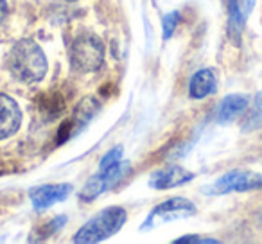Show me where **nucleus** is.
Wrapping results in <instances>:
<instances>
[{
	"instance_id": "obj_15",
	"label": "nucleus",
	"mask_w": 262,
	"mask_h": 244,
	"mask_svg": "<svg viewBox=\"0 0 262 244\" xmlns=\"http://www.w3.org/2000/svg\"><path fill=\"white\" fill-rule=\"evenodd\" d=\"M119 162H122V147H113L102 157L101 164H99V171H108V169L115 167Z\"/></svg>"
},
{
	"instance_id": "obj_14",
	"label": "nucleus",
	"mask_w": 262,
	"mask_h": 244,
	"mask_svg": "<svg viewBox=\"0 0 262 244\" xmlns=\"http://www.w3.org/2000/svg\"><path fill=\"white\" fill-rule=\"evenodd\" d=\"M178 22H180V13L178 11H171L164 16V20H162V33H164V40L172 38L176 27H178Z\"/></svg>"
},
{
	"instance_id": "obj_11",
	"label": "nucleus",
	"mask_w": 262,
	"mask_h": 244,
	"mask_svg": "<svg viewBox=\"0 0 262 244\" xmlns=\"http://www.w3.org/2000/svg\"><path fill=\"white\" fill-rule=\"evenodd\" d=\"M217 90V74L214 69H201L192 74L189 83V95L192 99H205Z\"/></svg>"
},
{
	"instance_id": "obj_17",
	"label": "nucleus",
	"mask_w": 262,
	"mask_h": 244,
	"mask_svg": "<svg viewBox=\"0 0 262 244\" xmlns=\"http://www.w3.org/2000/svg\"><path fill=\"white\" fill-rule=\"evenodd\" d=\"M8 2L6 0H0V26H2V22H4L6 18H8Z\"/></svg>"
},
{
	"instance_id": "obj_9",
	"label": "nucleus",
	"mask_w": 262,
	"mask_h": 244,
	"mask_svg": "<svg viewBox=\"0 0 262 244\" xmlns=\"http://www.w3.org/2000/svg\"><path fill=\"white\" fill-rule=\"evenodd\" d=\"M190 180H194V172L180 167V165H167L164 169H158L151 174L149 187L157 190H167L174 187L185 185Z\"/></svg>"
},
{
	"instance_id": "obj_19",
	"label": "nucleus",
	"mask_w": 262,
	"mask_h": 244,
	"mask_svg": "<svg viewBox=\"0 0 262 244\" xmlns=\"http://www.w3.org/2000/svg\"><path fill=\"white\" fill-rule=\"evenodd\" d=\"M67 2H77V0H67Z\"/></svg>"
},
{
	"instance_id": "obj_4",
	"label": "nucleus",
	"mask_w": 262,
	"mask_h": 244,
	"mask_svg": "<svg viewBox=\"0 0 262 244\" xmlns=\"http://www.w3.org/2000/svg\"><path fill=\"white\" fill-rule=\"evenodd\" d=\"M198 208L187 197H169L164 203L157 205L153 210L149 212V215L146 217V221L140 226V232H149V230L157 228V226L164 225V223L178 221V219H189L192 215H196Z\"/></svg>"
},
{
	"instance_id": "obj_13",
	"label": "nucleus",
	"mask_w": 262,
	"mask_h": 244,
	"mask_svg": "<svg viewBox=\"0 0 262 244\" xmlns=\"http://www.w3.org/2000/svg\"><path fill=\"white\" fill-rule=\"evenodd\" d=\"M258 128H262V92L255 95L251 106L246 108L243 122V131H255Z\"/></svg>"
},
{
	"instance_id": "obj_18",
	"label": "nucleus",
	"mask_w": 262,
	"mask_h": 244,
	"mask_svg": "<svg viewBox=\"0 0 262 244\" xmlns=\"http://www.w3.org/2000/svg\"><path fill=\"white\" fill-rule=\"evenodd\" d=\"M258 225H260V228H262V215L258 217Z\"/></svg>"
},
{
	"instance_id": "obj_6",
	"label": "nucleus",
	"mask_w": 262,
	"mask_h": 244,
	"mask_svg": "<svg viewBox=\"0 0 262 244\" xmlns=\"http://www.w3.org/2000/svg\"><path fill=\"white\" fill-rule=\"evenodd\" d=\"M129 172V164L127 162H119L115 167L108 169V171H99L95 176H92L79 192L81 201H94L97 196L106 192L108 189L115 187L124 176Z\"/></svg>"
},
{
	"instance_id": "obj_12",
	"label": "nucleus",
	"mask_w": 262,
	"mask_h": 244,
	"mask_svg": "<svg viewBox=\"0 0 262 244\" xmlns=\"http://www.w3.org/2000/svg\"><path fill=\"white\" fill-rule=\"evenodd\" d=\"M99 108H101V104H99L97 99L92 97V95L81 99L79 104L74 109V124H79V129L84 128V124H88L90 119H94V117L97 115Z\"/></svg>"
},
{
	"instance_id": "obj_5",
	"label": "nucleus",
	"mask_w": 262,
	"mask_h": 244,
	"mask_svg": "<svg viewBox=\"0 0 262 244\" xmlns=\"http://www.w3.org/2000/svg\"><path fill=\"white\" fill-rule=\"evenodd\" d=\"M262 189V174L253 171H230L217 178L210 187L205 189L207 194H230V192H248V190Z\"/></svg>"
},
{
	"instance_id": "obj_2",
	"label": "nucleus",
	"mask_w": 262,
	"mask_h": 244,
	"mask_svg": "<svg viewBox=\"0 0 262 244\" xmlns=\"http://www.w3.org/2000/svg\"><path fill=\"white\" fill-rule=\"evenodd\" d=\"M127 214L122 207H108L95 214L88 223H84L74 235L76 244H94L115 235L124 226Z\"/></svg>"
},
{
	"instance_id": "obj_16",
	"label": "nucleus",
	"mask_w": 262,
	"mask_h": 244,
	"mask_svg": "<svg viewBox=\"0 0 262 244\" xmlns=\"http://www.w3.org/2000/svg\"><path fill=\"white\" fill-rule=\"evenodd\" d=\"M176 244H183V242H194V244H217V239H210V237H203V235H183L180 239L174 240Z\"/></svg>"
},
{
	"instance_id": "obj_1",
	"label": "nucleus",
	"mask_w": 262,
	"mask_h": 244,
	"mask_svg": "<svg viewBox=\"0 0 262 244\" xmlns=\"http://www.w3.org/2000/svg\"><path fill=\"white\" fill-rule=\"evenodd\" d=\"M8 69L15 79L26 84L40 83L47 74V56L34 40H18L8 54Z\"/></svg>"
},
{
	"instance_id": "obj_10",
	"label": "nucleus",
	"mask_w": 262,
	"mask_h": 244,
	"mask_svg": "<svg viewBox=\"0 0 262 244\" xmlns=\"http://www.w3.org/2000/svg\"><path fill=\"white\" fill-rule=\"evenodd\" d=\"M248 95L244 94H232L226 95L217 106V112H215V119H217L219 124H230L235 119H239L248 108Z\"/></svg>"
},
{
	"instance_id": "obj_8",
	"label": "nucleus",
	"mask_w": 262,
	"mask_h": 244,
	"mask_svg": "<svg viewBox=\"0 0 262 244\" xmlns=\"http://www.w3.org/2000/svg\"><path fill=\"white\" fill-rule=\"evenodd\" d=\"M22 124V112L18 102L8 94L0 92V140L9 139L20 129Z\"/></svg>"
},
{
	"instance_id": "obj_3",
	"label": "nucleus",
	"mask_w": 262,
	"mask_h": 244,
	"mask_svg": "<svg viewBox=\"0 0 262 244\" xmlns=\"http://www.w3.org/2000/svg\"><path fill=\"white\" fill-rule=\"evenodd\" d=\"M69 59L74 72H97L104 63V43L97 34H79L77 38H74L72 45H70Z\"/></svg>"
},
{
	"instance_id": "obj_7",
	"label": "nucleus",
	"mask_w": 262,
	"mask_h": 244,
	"mask_svg": "<svg viewBox=\"0 0 262 244\" xmlns=\"http://www.w3.org/2000/svg\"><path fill=\"white\" fill-rule=\"evenodd\" d=\"M72 185L70 183H47L31 189L29 199L33 203L34 210H45L56 203H61L72 194Z\"/></svg>"
}]
</instances>
